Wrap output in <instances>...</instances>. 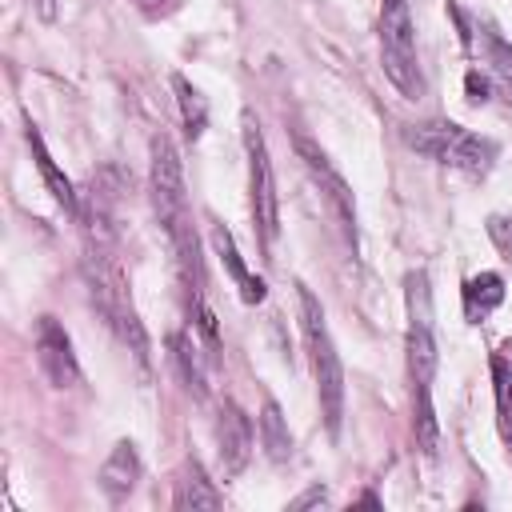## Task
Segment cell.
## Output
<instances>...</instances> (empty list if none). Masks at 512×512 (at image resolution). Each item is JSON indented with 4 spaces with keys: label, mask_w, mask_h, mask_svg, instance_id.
Masks as SVG:
<instances>
[{
    "label": "cell",
    "mask_w": 512,
    "mask_h": 512,
    "mask_svg": "<svg viewBox=\"0 0 512 512\" xmlns=\"http://www.w3.org/2000/svg\"><path fill=\"white\" fill-rule=\"evenodd\" d=\"M404 140L416 152H424V156H432V160H440L448 168H460L468 176H484L492 168V160H496V144L484 140V136H476V132H468L456 120H424V124H412L404 132Z\"/></svg>",
    "instance_id": "2"
},
{
    "label": "cell",
    "mask_w": 512,
    "mask_h": 512,
    "mask_svg": "<svg viewBox=\"0 0 512 512\" xmlns=\"http://www.w3.org/2000/svg\"><path fill=\"white\" fill-rule=\"evenodd\" d=\"M408 376L412 400H432L436 376V336H432V292L424 272H408Z\"/></svg>",
    "instance_id": "5"
},
{
    "label": "cell",
    "mask_w": 512,
    "mask_h": 512,
    "mask_svg": "<svg viewBox=\"0 0 512 512\" xmlns=\"http://www.w3.org/2000/svg\"><path fill=\"white\" fill-rule=\"evenodd\" d=\"M296 300H300V332L308 344V360H312V376H316V392H320V412L328 432H340V416H344V368H340V352L328 336L324 324V308L312 296V288L296 284Z\"/></svg>",
    "instance_id": "1"
},
{
    "label": "cell",
    "mask_w": 512,
    "mask_h": 512,
    "mask_svg": "<svg viewBox=\"0 0 512 512\" xmlns=\"http://www.w3.org/2000/svg\"><path fill=\"white\" fill-rule=\"evenodd\" d=\"M172 88H176V100H180V120H184L188 140H200V132H204V124H208V104H204V96H200L184 76H172Z\"/></svg>",
    "instance_id": "18"
},
{
    "label": "cell",
    "mask_w": 512,
    "mask_h": 512,
    "mask_svg": "<svg viewBox=\"0 0 512 512\" xmlns=\"http://www.w3.org/2000/svg\"><path fill=\"white\" fill-rule=\"evenodd\" d=\"M168 344H172V360H176V368H180L184 384H188L196 396H204V364H200L196 344L188 340V332H172V336H168Z\"/></svg>",
    "instance_id": "19"
},
{
    "label": "cell",
    "mask_w": 512,
    "mask_h": 512,
    "mask_svg": "<svg viewBox=\"0 0 512 512\" xmlns=\"http://www.w3.org/2000/svg\"><path fill=\"white\" fill-rule=\"evenodd\" d=\"M136 4H140L148 16H156V12H164V4H168V0H136Z\"/></svg>",
    "instance_id": "22"
},
{
    "label": "cell",
    "mask_w": 512,
    "mask_h": 512,
    "mask_svg": "<svg viewBox=\"0 0 512 512\" xmlns=\"http://www.w3.org/2000/svg\"><path fill=\"white\" fill-rule=\"evenodd\" d=\"M452 16H456V24H460L464 44H468L472 52H480V60L488 64L492 84H500V92L512 100V44H508L500 32H492V28H480V36H476L472 24H468V16H464L456 4H452Z\"/></svg>",
    "instance_id": "10"
},
{
    "label": "cell",
    "mask_w": 512,
    "mask_h": 512,
    "mask_svg": "<svg viewBox=\"0 0 512 512\" xmlns=\"http://www.w3.org/2000/svg\"><path fill=\"white\" fill-rule=\"evenodd\" d=\"M464 88H468V100H472V104H484V100H488V88H492V76L468 72V76H464Z\"/></svg>",
    "instance_id": "20"
},
{
    "label": "cell",
    "mask_w": 512,
    "mask_h": 512,
    "mask_svg": "<svg viewBox=\"0 0 512 512\" xmlns=\"http://www.w3.org/2000/svg\"><path fill=\"white\" fill-rule=\"evenodd\" d=\"M244 152H248V192H252V220L260 232V248L272 256L276 232H280V204H276V180L264 148V132L252 112H244Z\"/></svg>",
    "instance_id": "6"
},
{
    "label": "cell",
    "mask_w": 512,
    "mask_h": 512,
    "mask_svg": "<svg viewBox=\"0 0 512 512\" xmlns=\"http://www.w3.org/2000/svg\"><path fill=\"white\" fill-rule=\"evenodd\" d=\"M512 348L504 344L500 352H492V384H496V420H500V436L512 448Z\"/></svg>",
    "instance_id": "16"
},
{
    "label": "cell",
    "mask_w": 512,
    "mask_h": 512,
    "mask_svg": "<svg viewBox=\"0 0 512 512\" xmlns=\"http://www.w3.org/2000/svg\"><path fill=\"white\" fill-rule=\"evenodd\" d=\"M380 64L384 76L416 100L424 92L420 60H416V28H412V8L408 0H380Z\"/></svg>",
    "instance_id": "3"
},
{
    "label": "cell",
    "mask_w": 512,
    "mask_h": 512,
    "mask_svg": "<svg viewBox=\"0 0 512 512\" xmlns=\"http://www.w3.org/2000/svg\"><path fill=\"white\" fill-rule=\"evenodd\" d=\"M500 300H504V280L496 272H480V276H472L464 284V316L472 324H480Z\"/></svg>",
    "instance_id": "15"
},
{
    "label": "cell",
    "mask_w": 512,
    "mask_h": 512,
    "mask_svg": "<svg viewBox=\"0 0 512 512\" xmlns=\"http://www.w3.org/2000/svg\"><path fill=\"white\" fill-rule=\"evenodd\" d=\"M36 360H40V372L48 376L52 388H72L80 380L72 340L52 316H40V324H36Z\"/></svg>",
    "instance_id": "7"
},
{
    "label": "cell",
    "mask_w": 512,
    "mask_h": 512,
    "mask_svg": "<svg viewBox=\"0 0 512 512\" xmlns=\"http://www.w3.org/2000/svg\"><path fill=\"white\" fill-rule=\"evenodd\" d=\"M136 480H140V456H136V448H132L128 440H120V444L108 452L104 468H100V488H104L112 500H124V496L136 488Z\"/></svg>",
    "instance_id": "12"
},
{
    "label": "cell",
    "mask_w": 512,
    "mask_h": 512,
    "mask_svg": "<svg viewBox=\"0 0 512 512\" xmlns=\"http://www.w3.org/2000/svg\"><path fill=\"white\" fill-rule=\"evenodd\" d=\"M296 152H300L304 168L312 172V180L320 184V192L328 196V204L336 208V216L344 220V228H348V232L356 236V204H352V192H348L344 176H340V172H336V168L328 164V156H324V152H320V148H316V144H312V140H308L304 132L296 136Z\"/></svg>",
    "instance_id": "8"
},
{
    "label": "cell",
    "mask_w": 512,
    "mask_h": 512,
    "mask_svg": "<svg viewBox=\"0 0 512 512\" xmlns=\"http://www.w3.org/2000/svg\"><path fill=\"white\" fill-rule=\"evenodd\" d=\"M252 444H256L252 440V420L244 416L240 404L224 400L220 412H216V448H220V464H224L228 476L244 472V464L252 456Z\"/></svg>",
    "instance_id": "9"
},
{
    "label": "cell",
    "mask_w": 512,
    "mask_h": 512,
    "mask_svg": "<svg viewBox=\"0 0 512 512\" xmlns=\"http://www.w3.org/2000/svg\"><path fill=\"white\" fill-rule=\"evenodd\" d=\"M316 500H324V488H312V492H308V496H300L292 508H304V504H316Z\"/></svg>",
    "instance_id": "21"
},
{
    "label": "cell",
    "mask_w": 512,
    "mask_h": 512,
    "mask_svg": "<svg viewBox=\"0 0 512 512\" xmlns=\"http://www.w3.org/2000/svg\"><path fill=\"white\" fill-rule=\"evenodd\" d=\"M212 248H216V256L224 260L228 276L236 280L240 300H244V304H260V300H264V280L244 268V260H240V252H236V240H232V232H228L224 224H212Z\"/></svg>",
    "instance_id": "11"
},
{
    "label": "cell",
    "mask_w": 512,
    "mask_h": 512,
    "mask_svg": "<svg viewBox=\"0 0 512 512\" xmlns=\"http://www.w3.org/2000/svg\"><path fill=\"white\" fill-rule=\"evenodd\" d=\"M28 148H32V160H36V168H40V176H44V184H48V192H52V200L60 204V208H68V212H80V196H76V188H72V180L56 168V160H52V152L44 148V136L28 124Z\"/></svg>",
    "instance_id": "13"
},
{
    "label": "cell",
    "mask_w": 512,
    "mask_h": 512,
    "mask_svg": "<svg viewBox=\"0 0 512 512\" xmlns=\"http://www.w3.org/2000/svg\"><path fill=\"white\" fill-rule=\"evenodd\" d=\"M36 8H40V16H44V20H52V16H56V4H52V0H36Z\"/></svg>",
    "instance_id": "23"
},
{
    "label": "cell",
    "mask_w": 512,
    "mask_h": 512,
    "mask_svg": "<svg viewBox=\"0 0 512 512\" xmlns=\"http://www.w3.org/2000/svg\"><path fill=\"white\" fill-rule=\"evenodd\" d=\"M260 444H264L268 460H276V464H284L292 456V436H288V424H284L276 400H264V408H260Z\"/></svg>",
    "instance_id": "17"
},
{
    "label": "cell",
    "mask_w": 512,
    "mask_h": 512,
    "mask_svg": "<svg viewBox=\"0 0 512 512\" xmlns=\"http://www.w3.org/2000/svg\"><path fill=\"white\" fill-rule=\"evenodd\" d=\"M152 208L172 244L196 236L192 212H188V192H184V168H180L176 144L164 132L152 136Z\"/></svg>",
    "instance_id": "4"
},
{
    "label": "cell",
    "mask_w": 512,
    "mask_h": 512,
    "mask_svg": "<svg viewBox=\"0 0 512 512\" xmlns=\"http://www.w3.org/2000/svg\"><path fill=\"white\" fill-rule=\"evenodd\" d=\"M176 508H220L224 504V496L212 488V480L204 476V468L196 464V460H188L184 468H180V480H176V500H172Z\"/></svg>",
    "instance_id": "14"
}]
</instances>
